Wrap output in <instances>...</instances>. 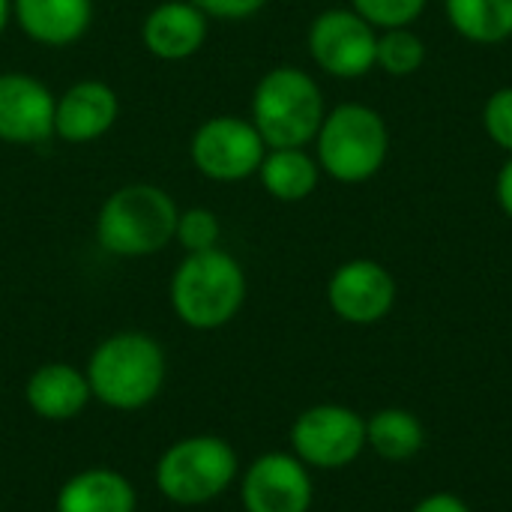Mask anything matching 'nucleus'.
I'll list each match as a JSON object with an SVG mask.
<instances>
[{"label":"nucleus","mask_w":512,"mask_h":512,"mask_svg":"<svg viewBox=\"0 0 512 512\" xmlns=\"http://www.w3.org/2000/svg\"><path fill=\"white\" fill-rule=\"evenodd\" d=\"M141 36L153 57L186 60L207 39V15L192 0H168L144 18Z\"/></svg>","instance_id":"4468645a"},{"label":"nucleus","mask_w":512,"mask_h":512,"mask_svg":"<svg viewBox=\"0 0 512 512\" xmlns=\"http://www.w3.org/2000/svg\"><path fill=\"white\" fill-rule=\"evenodd\" d=\"M426 63V42L420 33L411 27H396V30H381L378 36V51H375V66H381L393 78H408Z\"/></svg>","instance_id":"412c9836"},{"label":"nucleus","mask_w":512,"mask_h":512,"mask_svg":"<svg viewBox=\"0 0 512 512\" xmlns=\"http://www.w3.org/2000/svg\"><path fill=\"white\" fill-rule=\"evenodd\" d=\"M234 447L216 435H192L171 444L156 462V489L180 507H198L219 498L237 480Z\"/></svg>","instance_id":"423d86ee"},{"label":"nucleus","mask_w":512,"mask_h":512,"mask_svg":"<svg viewBox=\"0 0 512 512\" xmlns=\"http://www.w3.org/2000/svg\"><path fill=\"white\" fill-rule=\"evenodd\" d=\"M120 114L117 93L102 81L72 84L54 105V135L69 144L102 138Z\"/></svg>","instance_id":"ddd939ff"},{"label":"nucleus","mask_w":512,"mask_h":512,"mask_svg":"<svg viewBox=\"0 0 512 512\" xmlns=\"http://www.w3.org/2000/svg\"><path fill=\"white\" fill-rule=\"evenodd\" d=\"M132 483L111 468H87L72 474L57 492V512H135Z\"/></svg>","instance_id":"f3484780"},{"label":"nucleus","mask_w":512,"mask_h":512,"mask_svg":"<svg viewBox=\"0 0 512 512\" xmlns=\"http://www.w3.org/2000/svg\"><path fill=\"white\" fill-rule=\"evenodd\" d=\"M90 393L114 411H138L150 405L168 375L162 345L147 333H114L93 354L84 369Z\"/></svg>","instance_id":"f257e3e1"},{"label":"nucleus","mask_w":512,"mask_h":512,"mask_svg":"<svg viewBox=\"0 0 512 512\" xmlns=\"http://www.w3.org/2000/svg\"><path fill=\"white\" fill-rule=\"evenodd\" d=\"M291 447L306 468H348L366 447V420L345 405H315L294 420Z\"/></svg>","instance_id":"0eeeda50"},{"label":"nucleus","mask_w":512,"mask_h":512,"mask_svg":"<svg viewBox=\"0 0 512 512\" xmlns=\"http://www.w3.org/2000/svg\"><path fill=\"white\" fill-rule=\"evenodd\" d=\"M264 189L276 198V201H306L321 180V165L318 159H312L303 147H282V150H270L258 168Z\"/></svg>","instance_id":"a211bd4d"},{"label":"nucleus","mask_w":512,"mask_h":512,"mask_svg":"<svg viewBox=\"0 0 512 512\" xmlns=\"http://www.w3.org/2000/svg\"><path fill=\"white\" fill-rule=\"evenodd\" d=\"M495 195H498V204L501 210L512 219V156L501 165L498 171V180H495Z\"/></svg>","instance_id":"bb28decb"},{"label":"nucleus","mask_w":512,"mask_h":512,"mask_svg":"<svg viewBox=\"0 0 512 512\" xmlns=\"http://www.w3.org/2000/svg\"><path fill=\"white\" fill-rule=\"evenodd\" d=\"M483 129L501 150H507L512 156V87H501L486 99Z\"/></svg>","instance_id":"b1692460"},{"label":"nucleus","mask_w":512,"mask_h":512,"mask_svg":"<svg viewBox=\"0 0 512 512\" xmlns=\"http://www.w3.org/2000/svg\"><path fill=\"white\" fill-rule=\"evenodd\" d=\"M312 495L315 489L309 468L288 453L258 456L240 483L246 512H309Z\"/></svg>","instance_id":"9b49d317"},{"label":"nucleus","mask_w":512,"mask_h":512,"mask_svg":"<svg viewBox=\"0 0 512 512\" xmlns=\"http://www.w3.org/2000/svg\"><path fill=\"white\" fill-rule=\"evenodd\" d=\"M327 303L348 324H357V327L378 324L396 306V279L384 264L372 258L345 261L330 276Z\"/></svg>","instance_id":"9d476101"},{"label":"nucleus","mask_w":512,"mask_h":512,"mask_svg":"<svg viewBox=\"0 0 512 512\" xmlns=\"http://www.w3.org/2000/svg\"><path fill=\"white\" fill-rule=\"evenodd\" d=\"M24 399L36 417L63 423V420L78 417L84 411V405L93 399V393H90V381L81 369H75L69 363H45L30 375V381L24 387Z\"/></svg>","instance_id":"2eb2a0df"},{"label":"nucleus","mask_w":512,"mask_h":512,"mask_svg":"<svg viewBox=\"0 0 512 512\" xmlns=\"http://www.w3.org/2000/svg\"><path fill=\"white\" fill-rule=\"evenodd\" d=\"M9 12H12V0H0V33L9 21Z\"/></svg>","instance_id":"cd10ccee"},{"label":"nucleus","mask_w":512,"mask_h":512,"mask_svg":"<svg viewBox=\"0 0 512 512\" xmlns=\"http://www.w3.org/2000/svg\"><path fill=\"white\" fill-rule=\"evenodd\" d=\"M426 444V432L417 414L405 408H384L366 420V447L387 462H408Z\"/></svg>","instance_id":"aec40b11"},{"label":"nucleus","mask_w":512,"mask_h":512,"mask_svg":"<svg viewBox=\"0 0 512 512\" xmlns=\"http://www.w3.org/2000/svg\"><path fill=\"white\" fill-rule=\"evenodd\" d=\"M453 30L477 45H498L512 36V0H444Z\"/></svg>","instance_id":"6ab92c4d"},{"label":"nucleus","mask_w":512,"mask_h":512,"mask_svg":"<svg viewBox=\"0 0 512 512\" xmlns=\"http://www.w3.org/2000/svg\"><path fill=\"white\" fill-rule=\"evenodd\" d=\"M204 15L222 18V21H240L264 9L267 0H192Z\"/></svg>","instance_id":"393cba45"},{"label":"nucleus","mask_w":512,"mask_h":512,"mask_svg":"<svg viewBox=\"0 0 512 512\" xmlns=\"http://www.w3.org/2000/svg\"><path fill=\"white\" fill-rule=\"evenodd\" d=\"M21 30L42 45H72L93 18V0H12Z\"/></svg>","instance_id":"dca6fc26"},{"label":"nucleus","mask_w":512,"mask_h":512,"mask_svg":"<svg viewBox=\"0 0 512 512\" xmlns=\"http://www.w3.org/2000/svg\"><path fill=\"white\" fill-rule=\"evenodd\" d=\"M426 6L429 0H351V9L375 30L411 27L426 12Z\"/></svg>","instance_id":"4be33fe9"},{"label":"nucleus","mask_w":512,"mask_h":512,"mask_svg":"<svg viewBox=\"0 0 512 512\" xmlns=\"http://www.w3.org/2000/svg\"><path fill=\"white\" fill-rule=\"evenodd\" d=\"M174 198L153 183H129L102 204L96 219L99 246L117 258L156 255L174 240L177 231Z\"/></svg>","instance_id":"20e7f679"},{"label":"nucleus","mask_w":512,"mask_h":512,"mask_svg":"<svg viewBox=\"0 0 512 512\" xmlns=\"http://www.w3.org/2000/svg\"><path fill=\"white\" fill-rule=\"evenodd\" d=\"M189 150L195 168L219 183H237L258 174L267 156V144L258 135L255 123L234 114L210 117L207 123H201Z\"/></svg>","instance_id":"6e6552de"},{"label":"nucleus","mask_w":512,"mask_h":512,"mask_svg":"<svg viewBox=\"0 0 512 512\" xmlns=\"http://www.w3.org/2000/svg\"><path fill=\"white\" fill-rule=\"evenodd\" d=\"M414 512H471L468 510V504L462 501V498H456V495H450V492H435V495H429V498H423Z\"/></svg>","instance_id":"a878e982"},{"label":"nucleus","mask_w":512,"mask_h":512,"mask_svg":"<svg viewBox=\"0 0 512 512\" xmlns=\"http://www.w3.org/2000/svg\"><path fill=\"white\" fill-rule=\"evenodd\" d=\"M315 147L318 165L327 177L339 183H366L387 162L390 129L375 108L363 102H345L327 111L315 135Z\"/></svg>","instance_id":"39448f33"},{"label":"nucleus","mask_w":512,"mask_h":512,"mask_svg":"<svg viewBox=\"0 0 512 512\" xmlns=\"http://www.w3.org/2000/svg\"><path fill=\"white\" fill-rule=\"evenodd\" d=\"M219 219L213 210L207 207H192V210H183L177 216V231L174 237L180 240V246L186 252H207V249H216L219 246Z\"/></svg>","instance_id":"5701e85b"},{"label":"nucleus","mask_w":512,"mask_h":512,"mask_svg":"<svg viewBox=\"0 0 512 512\" xmlns=\"http://www.w3.org/2000/svg\"><path fill=\"white\" fill-rule=\"evenodd\" d=\"M246 273L228 252H189L171 279V306L192 330H219L243 309Z\"/></svg>","instance_id":"f03ea898"},{"label":"nucleus","mask_w":512,"mask_h":512,"mask_svg":"<svg viewBox=\"0 0 512 512\" xmlns=\"http://www.w3.org/2000/svg\"><path fill=\"white\" fill-rule=\"evenodd\" d=\"M378 30L354 9H324L309 27V54L333 78H363L375 66Z\"/></svg>","instance_id":"1a4fd4ad"},{"label":"nucleus","mask_w":512,"mask_h":512,"mask_svg":"<svg viewBox=\"0 0 512 512\" xmlns=\"http://www.w3.org/2000/svg\"><path fill=\"white\" fill-rule=\"evenodd\" d=\"M327 117L318 81L300 66L264 72L252 93V123L270 150L306 147Z\"/></svg>","instance_id":"7ed1b4c3"},{"label":"nucleus","mask_w":512,"mask_h":512,"mask_svg":"<svg viewBox=\"0 0 512 512\" xmlns=\"http://www.w3.org/2000/svg\"><path fill=\"white\" fill-rule=\"evenodd\" d=\"M54 105L51 90L24 75H0V141L9 144H39L54 135Z\"/></svg>","instance_id":"f8f14e48"}]
</instances>
